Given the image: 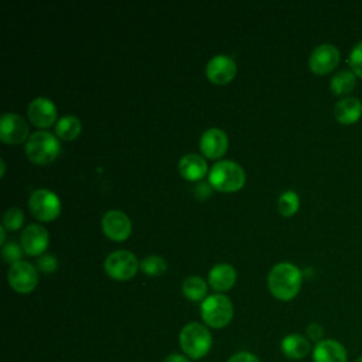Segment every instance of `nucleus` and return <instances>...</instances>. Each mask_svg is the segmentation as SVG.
<instances>
[{"mask_svg":"<svg viewBox=\"0 0 362 362\" xmlns=\"http://www.w3.org/2000/svg\"><path fill=\"white\" fill-rule=\"evenodd\" d=\"M7 280L13 290L25 294L35 288L38 283V273L30 262L20 260L10 264L7 272Z\"/></svg>","mask_w":362,"mask_h":362,"instance_id":"8","label":"nucleus"},{"mask_svg":"<svg viewBox=\"0 0 362 362\" xmlns=\"http://www.w3.org/2000/svg\"><path fill=\"white\" fill-rule=\"evenodd\" d=\"M206 170H208L206 161L199 154L189 153L181 157V160L178 161V171L188 181H198L204 178V175L206 174Z\"/></svg>","mask_w":362,"mask_h":362,"instance_id":"19","label":"nucleus"},{"mask_svg":"<svg viewBox=\"0 0 362 362\" xmlns=\"http://www.w3.org/2000/svg\"><path fill=\"white\" fill-rule=\"evenodd\" d=\"M182 294L191 301L205 300L206 296V283L199 276H188L181 284Z\"/></svg>","mask_w":362,"mask_h":362,"instance_id":"23","label":"nucleus"},{"mask_svg":"<svg viewBox=\"0 0 362 362\" xmlns=\"http://www.w3.org/2000/svg\"><path fill=\"white\" fill-rule=\"evenodd\" d=\"M307 335H308L310 339H313L315 342H320V341H322L324 329H322V327L318 322H311L307 327Z\"/></svg>","mask_w":362,"mask_h":362,"instance_id":"30","label":"nucleus"},{"mask_svg":"<svg viewBox=\"0 0 362 362\" xmlns=\"http://www.w3.org/2000/svg\"><path fill=\"white\" fill-rule=\"evenodd\" d=\"M4 240H6V228L1 225L0 226V243L4 245Z\"/></svg>","mask_w":362,"mask_h":362,"instance_id":"34","label":"nucleus"},{"mask_svg":"<svg viewBox=\"0 0 362 362\" xmlns=\"http://www.w3.org/2000/svg\"><path fill=\"white\" fill-rule=\"evenodd\" d=\"M38 267H40V270L44 272V273H52V272H55L57 267H58V260H57L55 256L45 253V255H42V256L38 259Z\"/></svg>","mask_w":362,"mask_h":362,"instance_id":"29","label":"nucleus"},{"mask_svg":"<svg viewBox=\"0 0 362 362\" xmlns=\"http://www.w3.org/2000/svg\"><path fill=\"white\" fill-rule=\"evenodd\" d=\"M48 242H49L48 230L38 223H31L25 226L20 236L21 247L30 256H37L44 253L45 249L48 247Z\"/></svg>","mask_w":362,"mask_h":362,"instance_id":"12","label":"nucleus"},{"mask_svg":"<svg viewBox=\"0 0 362 362\" xmlns=\"http://www.w3.org/2000/svg\"><path fill=\"white\" fill-rule=\"evenodd\" d=\"M205 72L211 82L223 85L230 82L236 75V64L229 55L218 54L208 61Z\"/></svg>","mask_w":362,"mask_h":362,"instance_id":"13","label":"nucleus"},{"mask_svg":"<svg viewBox=\"0 0 362 362\" xmlns=\"http://www.w3.org/2000/svg\"><path fill=\"white\" fill-rule=\"evenodd\" d=\"M348 64L351 71L356 75V78L362 79V41L355 44L348 57Z\"/></svg>","mask_w":362,"mask_h":362,"instance_id":"27","label":"nucleus"},{"mask_svg":"<svg viewBox=\"0 0 362 362\" xmlns=\"http://www.w3.org/2000/svg\"><path fill=\"white\" fill-rule=\"evenodd\" d=\"M334 116L341 124H354L362 116V102L358 98L345 96L335 103Z\"/></svg>","mask_w":362,"mask_h":362,"instance_id":"17","label":"nucleus"},{"mask_svg":"<svg viewBox=\"0 0 362 362\" xmlns=\"http://www.w3.org/2000/svg\"><path fill=\"white\" fill-rule=\"evenodd\" d=\"M303 283L301 270L288 262H281L274 264L267 274L269 291L281 301L293 300Z\"/></svg>","mask_w":362,"mask_h":362,"instance_id":"1","label":"nucleus"},{"mask_svg":"<svg viewBox=\"0 0 362 362\" xmlns=\"http://www.w3.org/2000/svg\"><path fill=\"white\" fill-rule=\"evenodd\" d=\"M300 198L294 191H284L277 199V211L283 216H291L298 211Z\"/></svg>","mask_w":362,"mask_h":362,"instance_id":"24","label":"nucleus"},{"mask_svg":"<svg viewBox=\"0 0 362 362\" xmlns=\"http://www.w3.org/2000/svg\"><path fill=\"white\" fill-rule=\"evenodd\" d=\"M236 281V270L232 264L218 263L208 273V283L216 291H226Z\"/></svg>","mask_w":362,"mask_h":362,"instance_id":"18","label":"nucleus"},{"mask_svg":"<svg viewBox=\"0 0 362 362\" xmlns=\"http://www.w3.org/2000/svg\"><path fill=\"white\" fill-rule=\"evenodd\" d=\"M314 362H346L345 346L335 339H322L313 349Z\"/></svg>","mask_w":362,"mask_h":362,"instance_id":"16","label":"nucleus"},{"mask_svg":"<svg viewBox=\"0 0 362 362\" xmlns=\"http://www.w3.org/2000/svg\"><path fill=\"white\" fill-rule=\"evenodd\" d=\"M339 58L341 54L334 44H320L310 54L308 66L314 74L325 75L338 66Z\"/></svg>","mask_w":362,"mask_h":362,"instance_id":"9","label":"nucleus"},{"mask_svg":"<svg viewBox=\"0 0 362 362\" xmlns=\"http://www.w3.org/2000/svg\"><path fill=\"white\" fill-rule=\"evenodd\" d=\"M59 147V141L52 133L38 130L27 139L25 154L35 164H48L58 156Z\"/></svg>","mask_w":362,"mask_h":362,"instance_id":"4","label":"nucleus"},{"mask_svg":"<svg viewBox=\"0 0 362 362\" xmlns=\"http://www.w3.org/2000/svg\"><path fill=\"white\" fill-rule=\"evenodd\" d=\"M140 267L147 276H161L167 270V262L161 256L150 255L140 262Z\"/></svg>","mask_w":362,"mask_h":362,"instance_id":"25","label":"nucleus"},{"mask_svg":"<svg viewBox=\"0 0 362 362\" xmlns=\"http://www.w3.org/2000/svg\"><path fill=\"white\" fill-rule=\"evenodd\" d=\"M356 86V75L351 69L337 72L329 82V89L334 95H348Z\"/></svg>","mask_w":362,"mask_h":362,"instance_id":"21","label":"nucleus"},{"mask_svg":"<svg viewBox=\"0 0 362 362\" xmlns=\"http://www.w3.org/2000/svg\"><path fill=\"white\" fill-rule=\"evenodd\" d=\"M199 148L208 158H219L228 150V136L222 129L211 127L199 139Z\"/></svg>","mask_w":362,"mask_h":362,"instance_id":"15","label":"nucleus"},{"mask_svg":"<svg viewBox=\"0 0 362 362\" xmlns=\"http://www.w3.org/2000/svg\"><path fill=\"white\" fill-rule=\"evenodd\" d=\"M164 362H191V359L184 355V354H178V352H174V354H170L165 356Z\"/></svg>","mask_w":362,"mask_h":362,"instance_id":"33","label":"nucleus"},{"mask_svg":"<svg viewBox=\"0 0 362 362\" xmlns=\"http://www.w3.org/2000/svg\"><path fill=\"white\" fill-rule=\"evenodd\" d=\"M102 230L109 239L122 242L129 238L132 232V222L123 211L110 209L102 218Z\"/></svg>","mask_w":362,"mask_h":362,"instance_id":"11","label":"nucleus"},{"mask_svg":"<svg viewBox=\"0 0 362 362\" xmlns=\"http://www.w3.org/2000/svg\"><path fill=\"white\" fill-rule=\"evenodd\" d=\"M201 317L208 327L223 328L233 317L232 301L223 294H211L201 303Z\"/></svg>","mask_w":362,"mask_h":362,"instance_id":"5","label":"nucleus"},{"mask_svg":"<svg viewBox=\"0 0 362 362\" xmlns=\"http://www.w3.org/2000/svg\"><path fill=\"white\" fill-rule=\"evenodd\" d=\"M139 267L137 257L129 250L112 252L105 259V270L115 280L132 279Z\"/></svg>","mask_w":362,"mask_h":362,"instance_id":"7","label":"nucleus"},{"mask_svg":"<svg viewBox=\"0 0 362 362\" xmlns=\"http://www.w3.org/2000/svg\"><path fill=\"white\" fill-rule=\"evenodd\" d=\"M280 348L288 359H303L310 352V342L300 334H288L281 339Z\"/></svg>","mask_w":362,"mask_h":362,"instance_id":"20","label":"nucleus"},{"mask_svg":"<svg viewBox=\"0 0 362 362\" xmlns=\"http://www.w3.org/2000/svg\"><path fill=\"white\" fill-rule=\"evenodd\" d=\"M180 346L182 354L192 361H198L208 355L212 346V335L201 322H188L180 331Z\"/></svg>","mask_w":362,"mask_h":362,"instance_id":"2","label":"nucleus"},{"mask_svg":"<svg viewBox=\"0 0 362 362\" xmlns=\"http://www.w3.org/2000/svg\"><path fill=\"white\" fill-rule=\"evenodd\" d=\"M0 165H1V170H0V175L3 177V175H4V171H6V163H4V158H0Z\"/></svg>","mask_w":362,"mask_h":362,"instance_id":"35","label":"nucleus"},{"mask_svg":"<svg viewBox=\"0 0 362 362\" xmlns=\"http://www.w3.org/2000/svg\"><path fill=\"white\" fill-rule=\"evenodd\" d=\"M24 222V214L20 208H8L3 215V226L8 230H17Z\"/></svg>","mask_w":362,"mask_h":362,"instance_id":"26","label":"nucleus"},{"mask_svg":"<svg viewBox=\"0 0 362 362\" xmlns=\"http://www.w3.org/2000/svg\"><path fill=\"white\" fill-rule=\"evenodd\" d=\"M211 184L206 182H198L195 185V195L199 198H206L211 194Z\"/></svg>","mask_w":362,"mask_h":362,"instance_id":"32","label":"nucleus"},{"mask_svg":"<svg viewBox=\"0 0 362 362\" xmlns=\"http://www.w3.org/2000/svg\"><path fill=\"white\" fill-rule=\"evenodd\" d=\"M243 168L230 160L216 161L209 170V184L212 188L221 192H233L243 187L245 184Z\"/></svg>","mask_w":362,"mask_h":362,"instance_id":"3","label":"nucleus"},{"mask_svg":"<svg viewBox=\"0 0 362 362\" xmlns=\"http://www.w3.org/2000/svg\"><path fill=\"white\" fill-rule=\"evenodd\" d=\"M356 362H362V356H359V358L356 359Z\"/></svg>","mask_w":362,"mask_h":362,"instance_id":"36","label":"nucleus"},{"mask_svg":"<svg viewBox=\"0 0 362 362\" xmlns=\"http://www.w3.org/2000/svg\"><path fill=\"white\" fill-rule=\"evenodd\" d=\"M28 136V124L23 116L7 112L0 117V139L8 144H20Z\"/></svg>","mask_w":362,"mask_h":362,"instance_id":"10","label":"nucleus"},{"mask_svg":"<svg viewBox=\"0 0 362 362\" xmlns=\"http://www.w3.org/2000/svg\"><path fill=\"white\" fill-rule=\"evenodd\" d=\"M28 117L34 126L47 129L57 120V106L45 96L35 98L28 106Z\"/></svg>","mask_w":362,"mask_h":362,"instance_id":"14","label":"nucleus"},{"mask_svg":"<svg viewBox=\"0 0 362 362\" xmlns=\"http://www.w3.org/2000/svg\"><path fill=\"white\" fill-rule=\"evenodd\" d=\"M82 124L78 117L72 115L62 116L55 124V134L62 140H74L79 136Z\"/></svg>","mask_w":362,"mask_h":362,"instance_id":"22","label":"nucleus"},{"mask_svg":"<svg viewBox=\"0 0 362 362\" xmlns=\"http://www.w3.org/2000/svg\"><path fill=\"white\" fill-rule=\"evenodd\" d=\"M226 362H260L259 358L250 352H238V354H233Z\"/></svg>","mask_w":362,"mask_h":362,"instance_id":"31","label":"nucleus"},{"mask_svg":"<svg viewBox=\"0 0 362 362\" xmlns=\"http://www.w3.org/2000/svg\"><path fill=\"white\" fill-rule=\"evenodd\" d=\"M21 249L23 247L20 245H17L16 242H13V240L4 243L3 247H1V255H3L4 262H7L10 264H13L16 262H20L21 260V255H23Z\"/></svg>","mask_w":362,"mask_h":362,"instance_id":"28","label":"nucleus"},{"mask_svg":"<svg viewBox=\"0 0 362 362\" xmlns=\"http://www.w3.org/2000/svg\"><path fill=\"white\" fill-rule=\"evenodd\" d=\"M28 206L31 214L40 221H52L61 212V201L49 189L40 188L31 192L28 198Z\"/></svg>","mask_w":362,"mask_h":362,"instance_id":"6","label":"nucleus"}]
</instances>
